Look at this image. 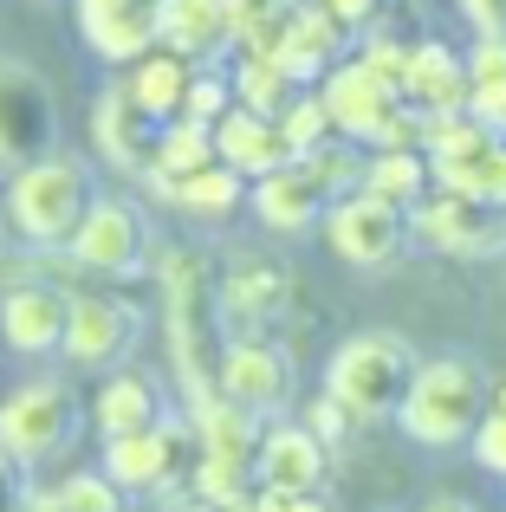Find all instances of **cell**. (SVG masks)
Returning <instances> with one entry per match:
<instances>
[{"label": "cell", "mask_w": 506, "mask_h": 512, "mask_svg": "<svg viewBox=\"0 0 506 512\" xmlns=\"http://www.w3.org/2000/svg\"><path fill=\"white\" fill-rule=\"evenodd\" d=\"M156 195L176 201L182 214H195V221H228V214L241 208V195H247V175L228 169V163H215V169H202V175H182V182L156 188Z\"/></svg>", "instance_id": "4316f807"}, {"label": "cell", "mask_w": 506, "mask_h": 512, "mask_svg": "<svg viewBox=\"0 0 506 512\" xmlns=\"http://www.w3.org/2000/svg\"><path fill=\"white\" fill-rule=\"evenodd\" d=\"M487 415H494V383L481 376V363L435 357V363H416V383H409L396 422L422 448H461V441L481 435Z\"/></svg>", "instance_id": "7a4b0ae2"}, {"label": "cell", "mask_w": 506, "mask_h": 512, "mask_svg": "<svg viewBox=\"0 0 506 512\" xmlns=\"http://www.w3.org/2000/svg\"><path fill=\"white\" fill-rule=\"evenodd\" d=\"M481 39H506V0H455Z\"/></svg>", "instance_id": "8d00e7d4"}, {"label": "cell", "mask_w": 506, "mask_h": 512, "mask_svg": "<svg viewBox=\"0 0 506 512\" xmlns=\"http://www.w3.org/2000/svg\"><path fill=\"white\" fill-rule=\"evenodd\" d=\"M279 130H286V143H292V156H312L318 143H331V111H325V98L318 91H299V98L279 111Z\"/></svg>", "instance_id": "4dcf8cb0"}, {"label": "cell", "mask_w": 506, "mask_h": 512, "mask_svg": "<svg viewBox=\"0 0 506 512\" xmlns=\"http://www.w3.org/2000/svg\"><path fill=\"white\" fill-rule=\"evenodd\" d=\"M59 143V104L52 85L26 59L0 52V169H26L39 156H52Z\"/></svg>", "instance_id": "5b68a950"}, {"label": "cell", "mask_w": 506, "mask_h": 512, "mask_svg": "<svg viewBox=\"0 0 506 512\" xmlns=\"http://www.w3.org/2000/svg\"><path fill=\"white\" fill-rule=\"evenodd\" d=\"M429 182H435L429 150H377L364 163V188L383 195V201H396V208H416V201L429 195Z\"/></svg>", "instance_id": "83f0119b"}, {"label": "cell", "mask_w": 506, "mask_h": 512, "mask_svg": "<svg viewBox=\"0 0 506 512\" xmlns=\"http://www.w3.org/2000/svg\"><path fill=\"white\" fill-rule=\"evenodd\" d=\"M292 299V273L279 260H260V253H241V260L221 273V325L234 338H260Z\"/></svg>", "instance_id": "7c38bea8"}, {"label": "cell", "mask_w": 506, "mask_h": 512, "mask_svg": "<svg viewBox=\"0 0 506 512\" xmlns=\"http://www.w3.org/2000/svg\"><path fill=\"white\" fill-rule=\"evenodd\" d=\"M247 512H325V500L318 493H279V487H260L247 500Z\"/></svg>", "instance_id": "d590c367"}, {"label": "cell", "mask_w": 506, "mask_h": 512, "mask_svg": "<svg viewBox=\"0 0 506 512\" xmlns=\"http://www.w3.org/2000/svg\"><path fill=\"white\" fill-rule=\"evenodd\" d=\"M494 409L506 415V376H500V383H494Z\"/></svg>", "instance_id": "7bdbcfd3"}, {"label": "cell", "mask_w": 506, "mask_h": 512, "mask_svg": "<svg viewBox=\"0 0 506 512\" xmlns=\"http://www.w3.org/2000/svg\"><path fill=\"white\" fill-rule=\"evenodd\" d=\"M91 175L78 156H39V163H26V169H13V182H7V221H13V234L26 240V247H72V234H78V221L91 214Z\"/></svg>", "instance_id": "3957f363"}, {"label": "cell", "mask_w": 506, "mask_h": 512, "mask_svg": "<svg viewBox=\"0 0 506 512\" xmlns=\"http://www.w3.org/2000/svg\"><path fill=\"white\" fill-rule=\"evenodd\" d=\"M221 396L253 415H273L292 396V357L273 338H228V350H221Z\"/></svg>", "instance_id": "5bb4252c"}, {"label": "cell", "mask_w": 506, "mask_h": 512, "mask_svg": "<svg viewBox=\"0 0 506 512\" xmlns=\"http://www.w3.org/2000/svg\"><path fill=\"white\" fill-rule=\"evenodd\" d=\"M33 512H72V506H59V500H52V493H46V500H39Z\"/></svg>", "instance_id": "b9f144b4"}, {"label": "cell", "mask_w": 506, "mask_h": 512, "mask_svg": "<svg viewBox=\"0 0 506 512\" xmlns=\"http://www.w3.org/2000/svg\"><path fill=\"white\" fill-rule=\"evenodd\" d=\"M78 428V402L59 376H39V383H20L7 402H0V448L20 467H39L72 441Z\"/></svg>", "instance_id": "8992f818"}, {"label": "cell", "mask_w": 506, "mask_h": 512, "mask_svg": "<svg viewBox=\"0 0 506 512\" xmlns=\"http://www.w3.org/2000/svg\"><path fill=\"white\" fill-rule=\"evenodd\" d=\"M163 299H169V357L182 370L195 409L221 402V279H208L202 253H163Z\"/></svg>", "instance_id": "6da1fadb"}, {"label": "cell", "mask_w": 506, "mask_h": 512, "mask_svg": "<svg viewBox=\"0 0 506 512\" xmlns=\"http://www.w3.org/2000/svg\"><path fill=\"white\" fill-rule=\"evenodd\" d=\"M130 344H137V312L124 299H72V325H65V357L72 363L111 370Z\"/></svg>", "instance_id": "e0dca14e"}, {"label": "cell", "mask_w": 506, "mask_h": 512, "mask_svg": "<svg viewBox=\"0 0 506 512\" xmlns=\"http://www.w3.org/2000/svg\"><path fill=\"white\" fill-rule=\"evenodd\" d=\"M176 448L182 435L176 428H137V435H111L104 441V474L117 480L124 493H156L169 487V474H176Z\"/></svg>", "instance_id": "ffe728a7"}, {"label": "cell", "mask_w": 506, "mask_h": 512, "mask_svg": "<svg viewBox=\"0 0 506 512\" xmlns=\"http://www.w3.org/2000/svg\"><path fill=\"white\" fill-rule=\"evenodd\" d=\"M91 422H98V435H137V428H156L163 422V396H156L150 376L137 370H117L111 383L98 389V402H91Z\"/></svg>", "instance_id": "d4e9b609"}, {"label": "cell", "mask_w": 506, "mask_h": 512, "mask_svg": "<svg viewBox=\"0 0 506 512\" xmlns=\"http://www.w3.org/2000/svg\"><path fill=\"white\" fill-rule=\"evenodd\" d=\"M409 227H416V240H429L435 253H461V260H481V253L506 247V208H487V201L455 195V188L422 195L416 208H409Z\"/></svg>", "instance_id": "9c48e42d"}, {"label": "cell", "mask_w": 506, "mask_h": 512, "mask_svg": "<svg viewBox=\"0 0 506 512\" xmlns=\"http://www.w3.org/2000/svg\"><path fill=\"white\" fill-rule=\"evenodd\" d=\"M338 46H344V20L325 7V0H318V7H292V20H286V33H279L273 59L305 85V78H325L331 72Z\"/></svg>", "instance_id": "7402d4cb"}, {"label": "cell", "mask_w": 506, "mask_h": 512, "mask_svg": "<svg viewBox=\"0 0 506 512\" xmlns=\"http://www.w3.org/2000/svg\"><path fill=\"white\" fill-rule=\"evenodd\" d=\"M409 234H416V227H409V208L370 195V188L338 195V201L325 208V240H331V253H338L344 266H357V273H377V266H390L396 253H403Z\"/></svg>", "instance_id": "52a82bcc"}, {"label": "cell", "mask_w": 506, "mask_h": 512, "mask_svg": "<svg viewBox=\"0 0 506 512\" xmlns=\"http://www.w3.org/2000/svg\"><path fill=\"white\" fill-rule=\"evenodd\" d=\"M65 325H72V299L52 286H13L0 299V338L20 357H46V350H65Z\"/></svg>", "instance_id": "2e32d148"}, {"label": "cell", "mask_w": 506, "mask_h": 512, "mask_svg": "<svg viewBox=\"0 0 506 512\" xmlns=\"http://www.w3.org/2000/svg\"><path fill=\"white\" fill-rule=\"evenodd\" d=\"M0 512H33L20 493V461H13L7 448H0Z\"/></svg>", "instance_id": "74e56055"}, {"label": "cell", "mask_w": 506, "mask_h": 512, "mask_svg": "<svg viewBox=\"0 0 506 512\" xmlns=\"http://www.w3.org/2000/svg\"><path fill=\"white\" fill-rule=\"evenodd\" d=\"M189 85H195V59L176 46H156L137 59V72H130V98L143 104V111L156 117V124H176L182 104H189Z\"/></svg>", "instance_id": "603a6c76"}, {"label": "cell", "mask_w": 506, "mask_h": 512, "mask_svg": "<svg viewBox=\"0 0 506 512\" xmlns=\"http://www.w3.org/2000/svg\"><path fill=\"white\" fill-rule=\"evenodd\" d=\"M331 13H338L344 26H357V20H370V7H377V0H325Z\"/></svg>", "instance_id": "f35d334b"}, {"label": "cell", "mask_w": 506, "mask_h": 512, "mask_svg": "<svg viewBox=\"0 0 506 512\" xmlns=\"http://www.w3.org/2000/svg\"><path fill=\"white\" fill-rule=\"evenodd\" d=\"M318 98H325L338 137H351V143H377L383 124L403 111V85H390V78H383L377 65H364V59L331 65L325 85H318Z\"/></svg>", "instance_id": "30bf717a"}, {"label": "cell", "mask_w": 506, "mask_h": 512, "mask_svg": "<svg viewBox=\"0 0 506 512\" xmlns=\"http://www.w3.org/2000/svg\"><path fill=\"white\" fill-rule=\"evenodd\" d=\"M474 461H481L487 474H500V480H506V415H500V409L487 415L481 435H474Z\"/></svg>", "instance_id": "e575fe53"}, {"label": "cell", "mask_w": 506, "mask_h": 512, "mask_svg": "<svg viewBox=\"0 0 506 512\" xmlns=\"http://www.w3.org/2000/svg\"><path fill=\"white\" fill-rule=\"evenodd\" d=\"M78 33L104 65H137L163 46V0H78Z\"/></svg>", "instance_id": "8fae6325"}, {"label": "cell", "mask_w": 506, "mask_h": 512, "mask_svg": "<svg viewBox=\"0 0 506 512\" xmlns=\"http://www.w3.org/2000/svg\"><path fill=\"white\" fill-rule=\"evenodd\" d=\"M292 85H299V78H292L273 52H247L241 72H234V98H241L247 111H266V117H279L292 104Z\"/></svg>", "instance_id": "f546056e"}, {"label": "cell", "mask_w": 506, "mask_h": 512, "mask_svg": "<svg viewBox=\"0 0 506 512\" xmlns=\"http://www.w3.org/2000/svg\"><path fill=\"white\" fill-rule=\"evenodd\" d=\"M468 111L481 124H506V39H481L468 52Z\"/></svg>", "instance_id": "f1b7e54d"}, {"label": "cell", "mask_w": 506, "mask_h": 512, "mask_svg": "<svg viewBox=\"0 0 506 512\" xmlns=\"http://www.w3.org/2000/svg\"><path fill=\"white\" fill-rule=\"evenodd\" d=\"M182 512H247V500L234 506V500H195V506H182Z\"/></svg>", "instance_id": "ab89813d"}, {"label": "cell", "mask_w": 506, "mask_h": 512, "mask_svg": "<svg viewBox=\"0 0 506 512\" xmlns=\"http://www.w3.org/2000/svg\"><path fill=\"white\" fill-rule=\"evenodd\" d=\"M215 150H221V163L241 169L247 182H260V175L292 163V143H286V130H279V117L247 111V104H234V111L215 124Z\"/></svg>", "instance_id": "d6986e66"}, {"label": "cell", "mask_w": 506, "mask_h": 512, "mask_svg": "<svg viewBox=\"0 0 506 512\" xmlns=\"http://www.w3.org/2000/svg\"><path fill=\"white\" fill-rule=\"evenodd\" d=\"M234 104H241V98H234V78H221V72H195L182 117H195V124H221V117H228Z\"/></svg>", "instance_id": "d6a6232c"}, {"label": "cell", "mask_w": 506, "mask_h": 512, "mask_svg": "<svg viewBox=\"0 0 506 512\" xmlns=\"http://www.w3.org/2000/svg\"><path fill=\"white\" fill-rule=\"evenodd\" d=\"M221 150H215V124H195V117H176V124H163V137H156V188L182 182V175H202L215 169Z\"/></svg>", "instance_id": "484cf974"}, {"label": "cell", "mask_w": 506, "mask_h": 512, "mask_svg": "<svg viewBox=\"0 0 506 512\" xmlns=\"http://www.w3.org/2000/svg\"><path fill=\"white\" fill-rule=\"evenodd\" d=\"M156 137H163V124L130 98V85L98 91V104H91V143H98V156L117 175H156Z\"/></svg>", "instance_id": "4fadbf2b"}, {"label": "cell", "mask_w": 506, "mask_h": 512, "mask_svg": "<svg viewBox=\"0 0 506 512\" xmlns=\"http://www.w3.org/2000/svg\"><path fill=\"white\" fill-rule=\"evenodd\" d=\"M351 422H357V415L344 409V402L331 396V389H325V396L312 402V409H305V428H312V435L325 441V448H331V441H344V435H351Z\"/></svg>", "instance_id": "836d02e7"}, {"label": "cell", "mask_w": 506, "mask_h": 512, "mask_svg": "<svg viewBox=\"0 0 506 512\" xmlns=\"http://www.w3.org/2000/svg\"><path fill=\"white\" fill-rule=\"evenodd\" d=\"M409 383H416V350L396 331H357L331 350L325 363V389L357 415V422H383L403 409Z\"/></svg>", "instance_id": "277c9868"}, {"label": "cell", "mask_w": 506, "mask_h": 512, "mask_svg": "<svg viewBox=\"0 0 506 512\" xmlns=\"http://www.w3.org/2000/svg\"><path fill=\"white\" fill-rule=\"evenodd\" d=\"M253 487L318 493V487H325V441H318L305 422L260 428V448H253Z\"/></svg>", "instance_id": "9a60e30c"}, {"label": "cell", "mask_w": 506, "mask_h": 512, "mask_svg": "<svg viewBox=\"0 0 506 512\" xmlns=\"http://www.w3.org/2000/svg\"><path fill=\"white\" fill-rule=\"evenodd\" d=\"M403 98L416 104V111H429V117L468 111V59H455L442 39H422V46H409Z\"/></svg>", "instance_id": "44dd1931"}, {"label": "cell", "mask_w": 506, "mask_h": 512, "mask_svg": "<svg viewBox=\"0 0 506 512\" xmlns=\"http://www.w3.org/2000/svg\"><path fill=\"white\" fill-rule=\"evenodd\" d=\"M325 208H331V188L318 182L299 156H292L286 169H273V175L253 182V214H260L273 234H305L312 221H325Z\"/></svg>", "instance_id": "ac0fdd59"}, {"label": "cell", "mask_w": 506, "mask_h": 512, "mask_svg": "<svg viewBox=\"0 0 506 512\" xmlns=\"http://www.w3.org/2000/svg\"><path fill=\"white\" fill-rule=\"evenodd\" d=\"M72 260L85 266V273H104V279L143 273V260H150V221H143L130 201L98 195L91 214L78 221V234H72Z\"/></svg>", "instance_id": "ba28073f"}, {"label": "cell", "mask_w": 506, "mask_h": 512, "mask_svg": "<svg viewBox=\"0 0 506 512\" xmlns=\"http://www.w3.org/2000/svg\"><path fill=\"white\" fill-rule=\"evenodd\" d=\"M234 39V0H163V46L208 59Z\"/></svg>", "instance_id": "cb8c5ba5"}, {"label": "cell", "mask_w": 506, "mask_h": 512, "mask_svg": "<svg viewBox=\"0 0 506 512\" xmlns=\"http://www.w3.org/2000/svg\"><path fill=\"white\" fill-rule=\"evenodd\" d=\"M422 512H474V506H461V500H429Z\"/></svg>", "instance_id": "60d3db41"}, {"label": "cell", "mask_w": 506, "mask_h": 512, "mask_svg": "<svg viewBox=\"0 0 506 512\" xmlns=\"http://www.w3.org/2000/svg\"><path fill=\"white\" fill-rule=\"evenodd\" d=\"M247 474H253V461H234V454H208L202 448V461H195V500H234L241 506L247 500Z\"/></svg>", "instance_id": "1f68e13d"}]
</instances>
